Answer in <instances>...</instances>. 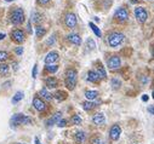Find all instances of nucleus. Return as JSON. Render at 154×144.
<instances>
[{"instance_id": "nucleus-1", "label": "nucleus", "mask_w": 154, "mask_h": 144, "mask_svg": "<svg viewBox=\"0 0 154 144\" xmlns=\"http://www.w3.org/2000/svg\"><path fill=\"white\" fill-rule=\"evenodd\" d=\"M76 80H78V71L74 68H69L66 70V86L68 90H74L76 86Z\"/></svg>"}, {"instance_id": "nucleus-2", "label": "nucleus", "mask_w": 154, "mask_h": 144, "mask_svg": "<svg viewBox=\"0 0 154 144\" xmlns=\"http://www.w3.org/2000/svg\"><path fill=\"white\" fill-rule=\"evenodd\" d=\"M125 40V35L119 32H113L107 37V43L110 47H119Z\"/></svg>"}, {"instance_id": "nucleus-3", "label": "nucleus", "mask_w": 154, "mask_h": 144, "mask_svg": "<svg viewBox=\"0 0 154 144\" xmlns=\"http://www.w3.org/2000/svg\"><path fill=\"white\" fill-rule=\"evenodd\" d=\"M24 11L21 8H15L10 14V21L15 26H20L24 22Z\"/></svg>"}, {"instance_id": "nucleus-4", "label": "nucleus", "mask_w": 154, "mask_h": 144, "mask_svg": "<svg viewBox=\"0 0 154 144\" xmlns=\"http://www.w3.org/2000/svg\"><path fill=\"white\" fill-rule=\"evenodd\" d=\"M11 124L12 125H30L32 119L23 114H15L11 118Z\"/></svg>"}, {"instance_id": "nucleus-5", "label": "nucleus", "mask_w": 154, "mask_h": 144, "mask_svg": "<svg viewBox=\"0 0 154 144\" xmlns=\"http://www.w3.org/2000/svg\"><path fill=\"white\" fill-rule=\"evenodd\" d=\"M10 37L12 39V41L17 43V44H22L24 40H26V35H24V32L21 30V29H15L11 32Z\"/></svg>"}, {"instance_id": "nucleus-6", "label": "nucleus", "mask_w": 154, "mask_h": 144, "mask_svg": "<svg viewBox=\"0 0 154 144\" xmlns=\"http://www.w3.org/2000/svg\"><path fill=\"white\" fill-rule=\"evenodd\" d=\"M135 17L140 23H144L147 21V18H148V12H147V10L144 8L138 6V8L135 9Z\"/></svg>"}, {"instance_id": "nucleus-7", "label": "nucleus", "mask_w": 154, "mask_h": 144, "mask_svg": "<svg viewBox=\"0 0 154 144\" xmlns=\"http://www.w3.org/2000/svg\"><path fill=\"white\" fill-rule=\"evenodd\" d=\"M107 65L109 69H118L122 65V59L119 56H112L107 61Z\"/></svg>"}, {"instance_id": "nucleus-8", "label": "nucleus", "mask_w": 154, "mask_h": 144, "mask_svg": "<svg viewBox=\"0 0 154 144\" xmlns=\"http://www.w3.org/2000/svg\"><path fill=\"white\" fill-rule=\"evenodd\" d=\"M64 23H66V26H67L68 28H70V29L75 28V27H76V23H78L76 16H75L74 14H72V12L67 14L66 17H64Z\"/></svg>"}, {"instance_id": "nucleus-9", "label": "nucleus", "mask_w": 154, "mask_h": 144, "mask_svg": "<svg viewBox=\"0 0 154 144\" xmlns=\"http://www.w3.org/2000/svg\"><path fill=\"white\" fill-rule=\"evenodd\" d=\"M120 134H122V127L118 124H115V125H113L110 127V130H109V137L113 140H118L120 138Z\"/></svg>"}, {"instance_id": "nucleus-10", "label": "nucleus", "mask_w": 154, "mask_h": 144, "mask_svg": "<svg viewBox=\"0 0 154 144\" xmlns=\"http://www.w3.org/2000/svg\"><path fill=\"white\" fill-rule=\"evenodd\" d=\"M33 106H34L35 110L40 112V113L46 110V104H45V102H44L42 98H39V97H34V99H33Z\"/></svg>"}, {"instance_id": "nucleus-11", "label": "nucleus", "mask_w": 154, "mask_h": 144, "mask_svg": "<svg viewBox=\"0 0 154 144\" xmlns=\"http://www.w3.org/2000/svg\"><path fill=\"white\" fill-rule=\"evenodd\" d=\"M114 17L117 18L118 21H120V22H125V21L129 18V12L126 11V9L119 8V9H117V11H115Z\"/></svg>"}, {"instance_id": "nucleus-12", "label": "nucleus", "mask_w": 154, "mask_h": 144, "mask_svg": "<svg viewBox=\"0 0 154 144\" xmlns=\"http://www.w3.org/2000/svg\"><path fill=\"white\" fill-rule=\"evenodd\" d=\"M58 58H60L58 52L51 51V52H49V53L46 55V57H45V64H46V65H48V64H54V63H56V62L58 61Z\"/></svg>"}, {"instance_id": "nucleus-13", "label": "nucleus", "mask_w": 154, "mask_h": 144, "mask_svg": "<svg viewBox=\"0 0 154 144\" xmlns=\"http://www.w3.org/2000/svg\"><path fill=\"white\" fill-rule=\"evenodd\" d=\"M67 39H68V41H69L70 44L76 45V46H79V45L82 44V38H80V35H79V34L72 33V34H69L68 37H67Z\"/></svg>"}, {"instance_id": "nucleus-14", "label": "nucleus", "mask_w": 154, "mask_h": 144, "mask_svg": "<svg viewBox=\"0 0 154 144\" xmlns=\"http://www.w3.org/2000/svg\"><path fill=\"white\" fill-rule=\"evenodd\" d=\"M61 119H62V113H61V112H57V113H55V114H54V116H52L51 119H49L45 124H46V126H49V127H50V126L56 125Z\"/></svg>"}, {"instance_id": "nucleus-15", "label": "nucleus", "mask_w": 154, "mask_h": 144, "mask_svg": "<svg viewBox=\"0 0 154 144\" xmlns=\"http://www.w3.org/2000/svg\"><path fill=\"white\" fill-rule=\"evenodd\" d=\"M92 122H94L95 125H98V126L103 125V124L106 122V116H104V114H103V113H97V114H95V115L92 116Z\"/></svg>"}, {"instance_id": "nucleus-16", "label": "nucleus", "mask_w": 154, "mask_h": 144, "mask_svg": "<svg viewBox=\"0 0 154 144\" xmlns=\"http://www.w3.org/2000/svg\"><path fill=\"white\" fill-rule=\"evenodd\" d=\"M42 21H43L42 14L36 12V11H33V12H32V15H30V22H33V23H35V24L39 26V23H40Z\"/></svg>"}, {"instance_id": "nucleus-17", "label": "nucleus", "mask_w": 154, "mask_h": 144, "mask_svg": "<svg viewBox=\"0 0 154 144\" xmlns=\"http://www.w3.org/2000/svg\"><path fill=\"white\" fill-rule=\"evenodd\" d=\"M74 139L76 143H83L86 139V133L84 131H76L74 134Z\"/></svg>"}, {"instance_id": "nucleus-18", "label": "nucleus", "mask_w": 154, "mask_h": 144, "mask_svg": "<svg viewBox=\"0 0 154 144\" xmlns=\"http://www.w3.org/2000/svg\"><path fill=\"white\" fill-rule=\"evenodd\" d=\"M88 81H90V82H98L100 81V76H98V74L96 73L95 70H89V73H88Z\"/></svg>"}, {"instance_id": "nucleus-19", "label": "nucleus", "mask_w": 154, "mask_h": 144, "mask_svg": "<svg viewBox=\"0 0 154 144\" xmlns=\"http://www.w3.org/2000/svg\"><path fill=\"white\" fill-rule=\"evenodd\" d=\"M45 84H46V86H48L49 88H56L57 85H58V81H57L56 78L50 76V78H48V79L45 80Z\"/></svg>"}, {"instance_id": "nucleus-20", "label": "nucleus", "mask_w": 154, "mask_h": 144, "mask_svg": "<svg viewBox=\"0 0 154 144\" xmlns=\"http://www.w3.org/2000/svg\"><path fill=\"white\" fill-rule=\"evenodd\" d=\"M96 73L98 74L100 79H106V78H107L106 69H104V67H103L101 63H98V64H97V70H96Z\"/></svg>"}, {"instance_id": "nucleus-21", "label": "nucleus", "mask_w": 154, "mask_h": 144, "mask_svg": "<svg viewBox=\"0 0 154 144\" xmlns=\"http://www.w3.org/2000/svg\"><path fill=\"white\" fill-rule=\"evenodd\" d=\"M85 97L88 100H95L97 97H98V92L95 91V90H89L85 92Z\"/></svg>"}, {"instance_id": "nucleus-22", "label": "nucleus", "mask_w": 154, "mask_h": 144, "mask_svg": "<svg viewBox=\"0 0 154 144\" xmlns=\"http://www.w3.org/2000/svg\"><path fill=\"white\" fill-rule=\"evenodd\" d=\"M9 71H10V65L6 64V63H0V75H3V76H6L9 74Z\"/></svg>"}, {"instance_id": "nucleus-23", "label": "nucleus", "mask_w": 154, "mask_h": 144, "mask_svg": "<svg viewBox=\"0 0 154 144\" xmlns=\"http://www.w3.org/2000/svg\"><path fill=\"white\" fill-rule=\"evenodd\" d=\"M46 34V29L44 28V27H42V26H36V28H35V35H36V38H43L44 35Z\"/></svg>"}, {"instance_id": "nucleus-24", "label": "nucleus", "mask_w": 154, "mask_h": 144, "mask_svg": "<svg viewBox=\"0 0 154 144\" xmlns=\"http://www.w3.org/2000/svg\"><path fill=\"white\" fill-rule=\"evenodd\" d=\"M39 96H42V98H44V99H46V100H51L54 97H52V94L46 90V88H42L40 91H39Z\"/></svg>"}, {"instance_id": "nucleus-25", "label": "nucleus", "mask_w": 154, "mask_h": 144, "mask_svg": "<svg viewBox=\"0 0 154 144\" xmlns=\"http://www.w3.org/2000/svg\"><path fill=\"white\" fill-rule=\"evenodd\" d=\"M95 106H96V103H94L92 100H85V102H83V108H84V110H86V112L92 110Z\"/></svg>"}, {"instance_id": "nucleus-26", "label": "nucleus", "mask_w": 154, "mask_h": 144, "mask_svg": "<svg viewBox=\"0 0 154 144\" xmlns=\"http://www.w3.org/2000/svg\"><path fill=\"white\" fill-rule=\"evenodd\" d=\"M52 97L56 98L58 102H61V100H64L67 98V93L64 91H57L55 94H52Z\"/></svg>"}, {"instance_id": "nucleus-27", "label": "nucleus", "mask_w": 154, "mask_h": 144, "mask_svg": "<svg viewBox=\"0 0 154 144\" xmlns=\"http://www.w3.org/2000/svg\"><path fill=\"white\" fill-rule=\"evenodd\" d=\"M23 97H24L23 91H18V92H16V93H15V96L12 97V100H11V102H12V104L18 103V102H20V100H21Z\"/></svg>"}, {"instance_id": "nucleus-28", "label": "nucleus", "mask_w": 154, "mask_h": 144, "mask_svg": "<svg viewBox=\"0 0 154 144\" xmlns=\"http://www.w3.org/2000/svg\"><path fill=\"white\" fill-rule=\"evenodd\" d=\"M110 84H112V87H113L114 90H117V88H119V87L122 86V81H120L118 78H113L112 81H110Z\"/></svg>"}, {"instance_id": "nucleus-29", "label": "nucleus", "mask_w": 154, "mask_h": 144, "mask_svg": "<svg viewBox=\"0 0 154 144\" xmlns=\"http://www.w3.org/2000/svg\"><path fill=\"white\" fill-rule=\"evenodd\" d=\"M45 69L49 71V73L54 74V73H56V71L58 70V65H57V64H48V65L45 67Z\"/></svg>"}, {"instance_id": "nucleus-30", "label": "nucleus", "mask_w": 154, "mask_h": 144, "mask_svg": "<svg viewBox=\"0 0 154 144\" xmlns=\"http://www.w3.org/2000/svg\"><path fill=\"white\" fill-rule=\"evenodd\" d=\"M89 26H90V28L92 29V32L96 34V37H98V38H100V37H101V30L98 29V27H97L96 24H94L92 22H90V23H89Z\"/></svg>"}, {"instance_id": "nucleus-31", "label": "nucleus", "mask_w": 154, "mask_h": 144, "mask_svg": "<svg viewBox=\"0 0 154 144\" xmlns=\"http://www.w3.org/2000/svg\"><path fill=\"white\" fill-rule=\"evenodd\" d=\"M72 122L74 124V125H80L82 124V118L76 114V115H73V118H72Z\"/></svg>"}, {"instance_id": "nucleus-32", "label": "nucleus", "mask_w": 154, "mask_h": 144, "mask_svg": "<svg viewBox=\"0 0 154 144\" xmlns=\"http://www.w3.org/2000/svg\"><path fill=\"white\" fill-rule=\"evenodd\" d=\"M86 44H88V47H89L90 50H95V47H96V43L94 41V39L89 38V39L86 40Z\"/></svg>"}, {"instance_id": "nucleus-33", "label": "nucleus", "mask_w": 154, "mask_h": 144, "mask_svg": "<svg viewBox=\"0 0 154 144\" xmlns=\"http://www.w3.org/2000/svg\"><path fill=\"white\" fill-rule=\"evenodd\" d=\"M8 58H9V53H8V52H5V51H0V63L5 62Z\"/></svg>"}, {"instance_id": "nucleus-34", "label": "nucleus", "mask_w": 154, "mask_h": 144, "mask_svg": "<svg viewBox=\"0 0 154 144\" xmlns=\"http://www.w3.org/2000/svg\"><path fill=\"white\" fill-rule=\"evenodd\" d=\"M67 122H68V121H67L66 119H61V120L57 122V126H58V127H64V126H67Z\"/></svg>"}, {"instance_id": "nucleus-35", "label": "nucleus", "mask_w": 154, "mask_h": 144, "mask_svg": "<svg viewBox=\"0 0 154 144\" xmlns=\"http://www.w3.org/2000/svg\"><path fill=\"white\" fill-rule=\"evenodd\" d=\"M36 74H38V65L34 64V67H33V71H32V78L35 79V78H36Z\"/></svg>"}, {"instance_id": "nucleus-36", "label": "nucleus", "mask_w": 154, "mask_h": 144, "mask_svg": "<svg viewBox=\"0 0 154 144\" xmlns=\"http://www.w3.org/2000/svg\"><path fill=\"white\" fill-rule=\"evenodd\" d=\"M15 53H16V55H18V56H21V55L23 53V47H22V46L16 47V49H15Z\"/></svg>"}, {"instance_id": "nucleus-37", "label": "nucleus", "mask_w": 154, "mask_h": 144, "mask_svg": "<svg viewBox=\"0 0 154 144\" xmlns=\"http://www.w3.org/2000/svg\"><path fill=\"white\" fill-rule=\"evenodd\" d=\"M55 40H56V38H55V35H52V37H50V39L46 41V45H54V43H55Z\"/></svg>"}, {"instance_id": "nucleus-38", "label": "nucleus", "mask_w": 154, "mask_h": 144, "mask_svg": "<svg viewBox=\"0 0 154 144\" xmlns=\"http://www.w3.org/2000/svg\"><path fill=\"white\" fill-rule=\"evenodd\" d=\"M91 144H101V139L98 137H95L91 139Z\"/></svg>"}, {"instance_id": "nucleus-39", "label": "nucleus", "mask_w": 154, "mask_h": 144, "mask_svg": "<svg viewBox=\"0 0 154 144\" xmlns=\"http://www.w3.org/2000/svg\"><path fill=\"white\" fill-rule=\"evenodd\" d=\"M49 2H50V0H38V3H39L40 5H46Z\"/></svg>"}, {"instance_id": "nucleus-40", "label": "nucleus", "mask_w": 154, "mask_h": 144, "mask_svg": "<svg viewBox=\"0 0 154 144\" xmlns=\"http://www.w3.org/2000/svg\"><path fill=\"white\" fill-rule=\"evenodd\" d=\"M141 81H142V84H147V81H148L147 76H146V75H142V76H141Z\"/></svg>"}, {"instance_id": "nucleus-41", "label": "nucleus", "mask_w": 154, "mask_h": 144, "mask_svg": "<svg viewBox=\"0 0 154 144\" xmlns=\"http://www.w3.org/2000/svg\"><path fill=\"white\" fill-rule=\"evenodd\" d=\"M148 112L152 114V115H154V106L153 105H150V106H148Z\"/></svg>"}, {"instance_id": "nucleus-42", "label": "nucleus", "mask_w": 154, "mask_h": 144, "mask_svg": "<svg viewBox=\"0 0 154 144\" xmlns=\"http://www.w3.org/2000/svg\"><path fill=\"white\" fill-rule=\"evenodd\" d=\"M27 30H28V33L29 34H32V27H30V21L28 22V24H27Z\"/></svg>"}, {"instance_id": "nucleus-43", "label": "nucleus", "mask_w": 154, "mask_h": 144, "mask_svg": "<svg viewBox=\"0 0 154 144\" xmlns=\"http://www.w3.org/2000/svg\"><path fill=\"white\" fill-rule=\"evenodd\" d=\"M12 68H14V70H17L18 69V63H12Z\"/></svg>"}, {"instance_id": "nucleus-44", "label": "nucleus", "mask_w": 154, "mask_h": 144, "mask_svg": "<svg viewBox=\"0 0 154 144\" xmlns=\"http://www.w3.org/2000/svg\"><path fill=\"white\" fill-rule=\"evenodd\" d=\"M34 143H35V144H40V140H39V138H38V137H35V138H34Z\"/></svg>"}, {"instance_id": "nucleus-45", "label": "nucleus", "mask_w": 154, "mask_h": 144, "mask_svg": "<svg viewBox=\"0 0 154 144\" xmlns=\"http://www.w3.org/2000/svg\"><path fill=\"white\" fill-rule=\"evenodd\" d=\"M142 100H143V102H147V100H148V96H147V94H143Z\"/></svg>"}, {"instance_id": "nucleus-46", "label": "nucleus", "mask_w": 154, "mask_h": 144, "mask_svg": "<svg viewBox=\"0 0 154 144\" xmlns=\"http://www.w3.org/2000/svg\"><path fill=\"white\" fill-rule=\"evenodd\" d=\"M5 37H6V35H5L4 33H2V34H0V40H3V39H4Z\"/></svg>"}, {"instance_id": "nucleus-47", "label": "nucleus", "mask_w": 154, "mask_h": 144, "mask_svg": "<svg viewBox=\"0 0 154 144\" xmlns=\"http://www.w3.org/2000/svg\"><path fill=\"white\" fill-rule=\"evenodd\" d=\"M138 2H140V0H130V3H132V4H136Z\"/></svg>"}, {"instance_id": "nucleus-48", "label": "nucleus", "mask_w": 154, "mask_h": 144, "mask_svg": "<svg viewBox=\"0 0 154 144\" xmlns=\"http://www.w3.org/2000/svg\"><path fill=\"white\" fill-rule=\"evenodd\" d=\"M11 2H14V0H6V3H11Z\"/></svg>"}, {"instance_id": "nucleus-49", "label": "nucleus", "mask_w": 154, "mask_h": 144, "mask_svg": "<svg viewBox=\"0 0 154 144\" xmlns=\"http://www.w3.org/2000/svg\"><path fill=\"white\" fill-rule=\"evenodd\" d=\"M153 57H154V49H153Z\"/></svg>"}, {"instance_id": "nucleus-50", "label": "nucleus", "mask_w": 154, "mask_h": 144, "mask_svg": "<svg viewBox=\"0 0 154 144\" xmlns=\"http://www.w3.org/2000/svg\"><path fill=\"white\" fill-rule=\"evenodd\" d=\"M17 144H24V143H17Z\"/></svg>"}, {"instance_id": "nucleus-51", "label": "nucleus", "mask_w": 154, "mask_h": 144, "mask_svg": "<svg viewBox=\"0 0 154 144\" xmlns=\"http://www.w3.org/2000/svg\"><path fill=\"white\" fill-rule=\"evenodd\" d=\"M147 2H148V0H147ZM150 2H153V0H150Z\"/></svg>"}, {"instance_id": "nucleus-52", "label": "nucleus", "mask_w": 154, "mask_h": 144, "mask_svg": "<svg viewBox=\"0 0 154 144\" xmlns=\"http://www.w3.org/2000/svg\"><path fill=\"white\" fill-rule=\"evenodd\" d=\"M101 144H103V143H101Z\"/></svg>"}]
</instances>
